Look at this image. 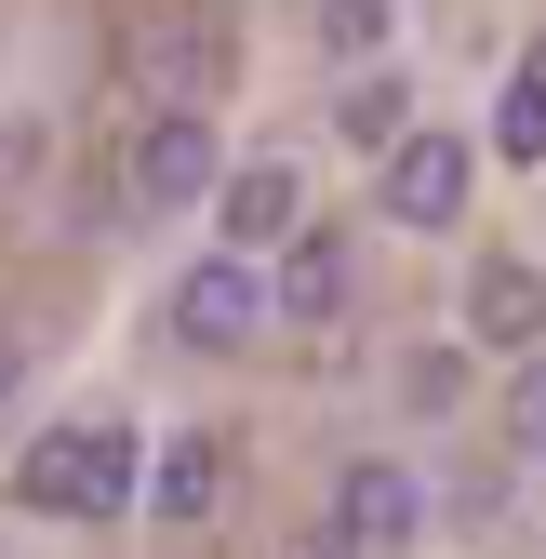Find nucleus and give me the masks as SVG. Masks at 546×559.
<instances>
[{"instance_id": "nucleus-8", "label": "nucleus", "mask_w": 546, "mask_h": 559, "mask_svg": "<svg viewBox=\"0 0 546 559\" xmlns=\"http://www.w3.org/2000/svg\"><path fill=\"white\" fill-rule=\"evenodd\" d=\"M466 333H480V346H533L546 333V280L520 253H480V266H466Z\"/></svg>"}, {"instance_id": "nucleus-13", "label": "nucleus", "mask_w": 546, "mask_h": 559, "mask_svg": "<svg viewBox=\"0 0 546 559\" xmlns=\"http://www.w3.org/2000/svg\"><path fill=\"white\" fill-rule=\"evenodd\" d=\"M453 386H466V346H414V360H400V400L414 413H453Z\"/></svg>"}, {"instance_id": "nucleus-1", "label": "nucleus", "mask_w": 546, "mask_h": 559, "mask_svg": "<svg viewBox=\"0 0 546 559\" xmlns=\"http://www.w3.org/2000/svg\"><path fill=\"white\" fill-rule=\"evenodd\" d=\"M14 493L40 520H120V507H147V440L107 427V413H81V427H40L27 466H14Z\"/></svg>"}, {"instance_id": "nucleus-11", "label": "nucleus", "mask_w": 546, "mask_h": 559, "mask_svg": "<svg viewBox=\"0 0 546 559\" xmlns=\"http://www.w3.org/2000/svg\"><path fill=\"white\" fill-rule=\"evenodd\" d=\"M307 40L347 67V81H373V53L400 40V0H320V14H307Z\"/></svg>"}, {"instance_id": "nucleus-5", "label": "nucleus", "mask_w": 546, "mask_h": 559, "mask_svg": "<svg viewBox=\"0 0 546 559\" xmlns=\"http://www.w3.org/2000/svg\"><path fill=\"white\" fill-rule=\"evenodd\" d=\"M466 187H480V147L466 133H414L387 174H373V200H387V227H414V240H440L453 214H466Z\"/></svg>"}, {"instance_id": "nucleus-6", "label": "nucleus", "mask_w": 546, "mask_h": 559, "mask_svg": "<svg viewBox=\"0 0 546 559\" xmlns=\"http://www.w3.org/2000/svg\"><path fill=\"white\" fill-rule=\"evenodd\" d=\"M214 227H227V253L281 266V253L307 240V174H294V160H240V174L214 187Z\"/></svg>"}, {"instance_id": "nucleus-16", "label": "nucleus", "mask_w": 546, "mask_h": 559, "mask_svg": "<svg viewBox=\"0 0 546 559\" xmlns=\"http://www.w3.org/2000/svg\"><path fill=\"white\" fill-rule=\"evenodd\" d=\"M533 81H546V40H533Z\"/></svg>"}, {"instance_id": "nucleus-3", "label": "nucleus", "mask_w": 546, "mask_h": 559, "mask_svg": "<svg viewBox=\"0 0 546 559\" xmlns=\"http://www.w3.org/2000/svg\"><path fill=\"white\" fill-rule=\"evenodd\" d=\"M333 559H400V546H414L427 533V479L414 466H400V453H347V466H333Z\"/></svg>"}, {"instance_id": "nucleus-2", "label": "nucleus", "mask_w": 546, "mask_h": 559, "mask_svg": "<svg viewBox=\"0 0 546 559\" xmlns=\"http://www.w3.org/2000/svg\"><path fill=\"white\" fill-rule=\"evenodd\" d=\"M161 320H174V346H200V360H240V346L281 320V280H266L253 253H200V266L174 280Z\"/></svg>"}, {"instance_id": "nucleus-10", "label": "nucleus", "mask_w": 546, "mask_h": 559, "mask_svg": "<svg viewBox=\"0 0 546 559\" xmlns=\"http://www.w3.org/2000/svg\"><path fill=\"white\" fill-rule=\"evenodd\" d=\"M333 133H347V147H373V174H387L427 120H414V94H400V67H373V81H347V94H333Z\"/></svg>"}, {"instance_id": "nucleus-15", "label": "nucleus", "mask_w": 546, "mask_h": 559, "mask_svg": "<svg viewBox=\"0 0 546 559\" xmlns=\"http://www.w3.org/2000/svg\"><path fill=\"white\" fill-rule=\"evenodd\" d=\"M533 453H546V386H533Z\"/></svg>"}, {"instance_id": "nucleus-7", "label": "nucleus", "mask_w": 546, "mask_h": 559, "mask_svg": "<svg viewBox=\"0 0 546 559\" xmlns=\"http://www.w3.org/2000/svg\"><path fill=\"white\" fill-rule=\"evenodd\" d=\"M266 280H281V320H333V307L360 294V240H347V227H307Z\"/></svg>"}, {"instance_id": "nucleus-14", "label": "nucleus", "mask_w": 546, "mask_h": 559, "mask_svg": "<svg viewBox=\"0 0 546 559\" xmlns=\"http://www.w3.org/2000/svg\"><path fill=\"white\" fill-rule=\"evenodd\" d=\"M0 400H14V333H0Z\"/></svg>"}, {"instance_id": "nucleus-9", "label": "nucleus", "mask_w": 546, "mask_h": 559, "mask_svg": "<svg viewBox=\"0 0 546 559\" xmlns=\"http://www.w3.org/2000/svg\"><path fill=\"white\" fill-rule=\"evenodd\" d=\"M214 493H227V440H214V427H174V440L147 453V507H161V520H214Z\"/></svg>"}, {"instance_id": "nucleus-12", "label": "nucleus", "mask_w": 546, "mask_h": 559, "mask_svg": "<svg viewBox=\"0 0 546 559\" xmlns=\"http://www.w3.org/2000/svg\"><path fill=\"white\" fill-rule=\"evenodd\" d=\"M494 160H546V81H533V67L494 94Z\"/></svg>"}, {"instance_id": "nucleus-4", "label": "nucleus", "mask_w": 546, "mask_h": 559, "mask_svg": "<svg viewBox=\"0 0 546 559\" xmlns=\"http://www.w3.org/2000/svg\"><path fill=\"white\" fill-rule=\"evenodd\" d=\"M240 160L214 147V120L200 107H147V133H133V200H147V214H187V200H214Z\"/></svg>"}]
</instances>
